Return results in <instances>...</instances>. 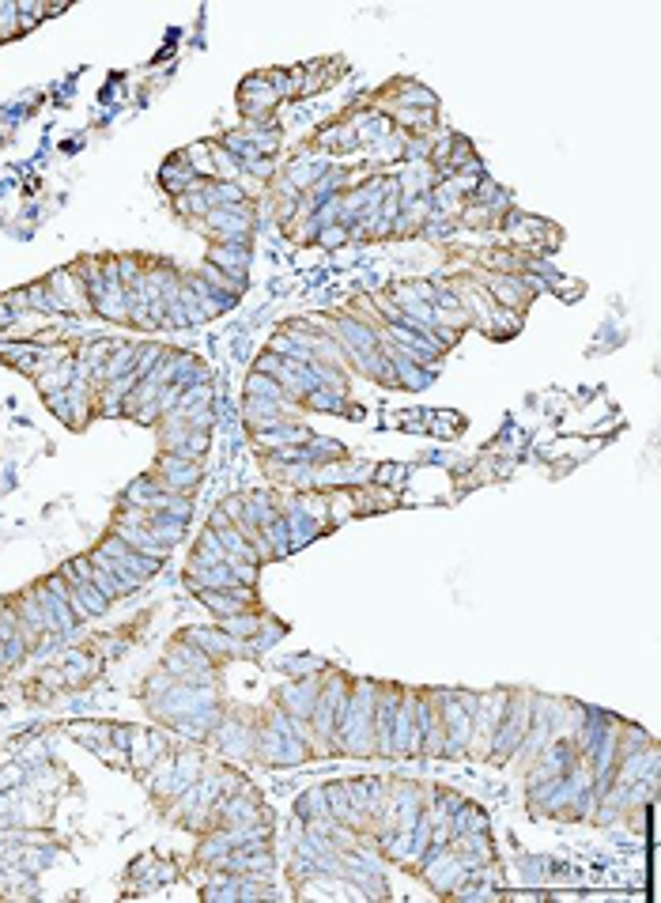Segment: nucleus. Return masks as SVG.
I'll list each match as a JSON object with an SVG mask.
<instances>
[{
	"label": "nucleus",
	"instance_id": "nucleus-1",
	"mask_svg": "<svg viewBox=\"0 0 661 903\" xmlns=\"http://www.w3.org/2000/svg\"><path fill=\"white\" fill-rule=\"evenodd\" d=\"M348 756H371L374 749V684H359L344 699V711L337 722V741Z\"/></svg>",
	"mask_w": 661,
	"mask_h": 903
},
{
	"label": "nucleus",
	"instance_id": "nucleus-2",
	"mask_svg": "<svg viewBox=\"0 0 661 903\" xmlns=\"http://www.w3.org/2000/svg\"><path fill=\"white\" fill-rule=\"evenodd\" d=\"M344 681H329V688H322L318 692V699H314V711H310V718H314V733H318V745H333L337 741V722H340V711H344Z\"/></svg>",
	"mask_w": 661,
	"mask_h": 903
},
{
	"label": "nucleus",
	"instance_id": "nucleus-3",
	"mask_svg": "<svg viewBox=\"0 0 661 903\" xmlns=\"http://www.w3.org/2000/svg\"><path fill=\"white\" fill-rule=\"evenodd\" d=\"M397 688H386L382 696H374V752L393 756V718H397Z\"/></svg>",
	"mask_w": 661,
	"mask_h": 903
},
{
	"label": "nucleus",
	"instance_id": "nucleus-4",
	"mask_svg": "<svg viewBox=\"0 0 661 903\" xmlns=\"http://www.w3.org/2000/svg\"><path fill=\"white\" fill-rule=\"evenodd\" d=\"M110 533H114L118 541H125V545L133 548V552H140V556H152V560H159V563L170 556V545H159V541H155V537L144 526H133V522H121V518H118V522L110 526Z\"/></svg>",
	"mask_w": 661,
	"mask_h": 903
},
{
	"label": "nucleus",
	"instance_id": "nucleus-5",
	"mask_svg": "<svg viewBox=\"0 0 661 903\" xmlns=\"http://www.w3.org/2000/svg\"><path fill=\"white\" fill-rule=\"evenodd\" d=\"M526 722H529V699L522 696L518 699V707L510 703L507 707V718H503V730H499V745H495V760H507L510 749L526 737Z\"/></svg>",
	"mask_w": 661,
	"mask_h": 903
},
{
	"label": "nucleus",
	"instance_id": "nucleus-6",
	"mask_svg": "<svg viewBox=\"0 0 661 903\" xmlns=\"http://www.w3.org/2000/svg\"><path fill=\"white\" fill-rule=\"evenodd\" d=\"M223 628L231 631V639H250V635L261 631V616H257L254 609H246V613H238V616H227Z\"/></svg>",
	"mask_w": 661,
	"mask_h": 903
},
{
	"label": "nucleus",
	"instance_id": "nucleus-7",
	"mask_svg": "<svg viewBox=\"0 0 661 903\" xmlns=\"http://www.w3.org/2000/svg\"><path fill=\"white\" fill-rule=\"evenodd\" d=\"M397 118L412 125V129H427L431 125V110H397Z\"/></svg>",
	"mask_w": 661,
	"mask_h": 903
},
{
	"label": "nucleus",
	"instance_id": "nucleus-8",
	"mask_svg": "<svg viewBox=\"0 0 661 903\" xmlns=\"http://www.w3.org/2000/svg\"><path fill=\"white\" fill-rule=\"evenodd\" d=\"M405 465H382L378 469V484H386V480H405Z\"/></svg>",
	"mask_w": 661,
	"mask_h": 903
},
{
	"label": "nucleus",
	"instance_id": "nucleus-9",
	"mask_svg": "<svg viewBox=\"0 0 661 903\" xmlns=\"http://www.w3.org/2000/svg\"><path fill=\"white\" fill-rule=\"evenodd\" d=\"M318 239H322L325 246H340V242H344V227H322Z\"/></svg>",
	"mask_w": 661,
	"mask_h": 903
}]
</instances>
